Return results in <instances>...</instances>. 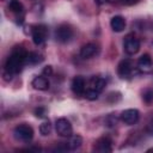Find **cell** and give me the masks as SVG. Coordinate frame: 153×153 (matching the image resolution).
Here are the masks:
<instances>
[{"label":"cell","mask_w":153,"mask_h":153,"mask_svg":"<svg viewBox=\"0 0 153 153\" xmlns=\"http://www.w3.org/2000/svg\"><path fill=\"white\" fill-rule=\"evenodd\" d=\"M133 62L130 59H124L122 60L118 66H117V74L121 79H128L133 74Z\"/></svg>","instance_id":"8"},{"label":"cell","mask_w":153,"mask_h":153,"mask_svg":"<svg viewBox=\"0 0 153 153\" xmlns=\"http://www.w3.org/2000/svg\"><path fill=\"white\" fill-rule=\"evenodd\" d=\"M106 99H108V102L111 103V104L117 103V102L121 100V93H120V92H111V93H109V96H108Z\"/></svg>","instance_id":"21"},{"label":"cell","mask_w":153,"mask_h":153,"mask_svg":"<svg viewBox=\"0 0 153 153\" xmlns=\"http://www.w3.org/2000/svg\"><path fill=\"white\" fill-rule=\"evenodd\" d=\"M98 53V47L94 43H87L81 47L80 49V56L81 59H91Z\"/></svg>","instance_id":"13"},{"label":"cell","mask_w":153,"mask_h":153,"mask_svg":"<svg viewBox=\"0 0 153 153\" xmlns=\"http://www.w3.org/2000/svg\"><path fill=\"white\" fill-rule=\"evenodd\" d=\"M35 115H36L37 117H44V115H45V109H44V108H37V109L35 110Z\"/></svg>","instance_id":"22"},{"label":"cell","mask_w":153,"mask_h":153,"mask_svg":"<svg viewBox=\"0 0 153 153\" xmlns=\"http://www.w3.org/2000/svg\"><path fill=\"white\" fill-rule=\"evenodd\" d=\"M72 91L76 96H84L86 91V81L82 76L76 75L72 80Z\"/></svg>","instance_id":"11"},{"label":"cell","mask_w":153,"mask_h":153,"mask_svg":"<svg viewBox=\"0 0 153 153\" xmlns=\"http://www.w3.org/2000/svg\"><path fill=\"white\" fill-rule=\"evenodd\" d=\"M31 36H32V41H33V43L36 45L42 44L47 39V37H48V29H47V26L42 25V24L33 26L32 30H31Z\"/></svg>","instance_id":"6"},{"label":"cell","mask_w":153,"mask_h":153,"mask_svg":"<svg viewBox=\"0 0 153 153\" xmlns=\"http://www.w3.org/2000/svg\"><path fill=\"white\" fill-rule=\"evenodd\" d=\"M94 1H97L98 4H102V1H100V0H94Z\"/></svg>","instance_id":"27"},{"label":"cell","mask_w":153,"mask_h":153,"mask_svg":"<svg viewBox=\"0 0 153 153\" xmlns=\"http://www.w3.org/2000/svg\"><path fill=\"white\" fill-rule=\"evenodd\" d=\"M50 131H51V124H50V122H49V121H44V122L39 126V133H41L42 135L47 136V135L50 134Z\"/></svg>","instance_id":"19"},{"label":"cell","mask_w":153,"mask_h":153,"mask_svg":"<svg viewBox=\"0 0 153 153\" xmlns=\"http://www.w3.org/2000/svg\"><path fill=\"white\" fill-rule=\"evenodd\" d=\"M43 56L39 54V53H36V51H31V53H27V57H26V63L29 65H38L43 61Z\"/></svg>","instance_id":"17"},{"label":"cell","mask_w":153,"mask_h":153,"mask_svg":"<svg viewBox=\"0 0 153 153\" xmlns=\"http://www.w3.org/2000/svg\"><path fill=\"white\" fill-rule=\"evenodd\" d=\"M111 143L112 141L104 136V137H100L97 140L96 145H94V151L97 152H100V153H106V152H111L112 151V147H111Z\"/></svg>","instance_id":"12"},{"label":"cell","mask_w":153,"mask_h":153,"mask_svg":"<svg viewBox=\"0 0 153 153\" xmlns=\"http://www.w3.org/2000/svg\"><path fill=\"white\" fill-rule=\"evenodd\" d=\"M73 37V29L68 24H61L55 31V38L60 43H67Z\"/></svg>","instance_id":"4"},{"label":"cell","mask_w":153,"mask_h":153,"mask_svg":"<svg viewBox=\"0 0 153 153\" xmlns=\"http://www.w3.org/2000/svg\"><path fill=\"white\" fill-rule=\"evenodd\" d=\"M139 117H140V112L136 109H127V110L122 111L121 115H120L121 121L124 122V124H128V126L135 124L139 121Z\"/></svg>","instance_id":"9"},{"label":"cell","mask_w":153,"mask_h":153,"mask_svg":"<svg viewBox=\"0 0 153 153\" xmlns=\"http://www.w3.org/2000/svg\"><path fill=\"white\" fill-rule=\"evenodd\" d=\"M8 8L14 13H22L24 11V6L19 0H10Z\"/></svg>","instance_id":"18"},{"label":"cell","mask_w":153,"mask_h":153,"mask_svg":"<svg viewBox=\"0 0 153 153\" xmlns=\"http://www.w3.org/2000/svg\"><path fill=\"white\" fill-rule=\"evenodd\" d=\"M81 143H82V137L80 135H71L68 142L66 143V147L69 151H74L76 148H79L81 146Z\"/></svg>","instance_id":"16"},{"label":"cell","mask_w":153,"mask_h":153,"mask_svg":"<svg viewBox=\"0 0 153 153\" xmlns=\"http://www.w3.org/2000/svg\"><path fill=\"white\" fill-rule=\"evenodd\" d=\"M55 128H56V133L60 136L69 137L73 134V127H72L71 122L67 118H65V117H61V118L56 120Z\"/></svg>","instance_id":"5"},{"label":"cell","mask_w":153,"mask_h":153,"mask_svg":"<svg viewBox=\"0 0 153 153\" xmlns=\"http://www.w3.org/2000/svg\"><path fill=\"white\" fill-rule=\"evenodd\" d=\"M51 73H53V69H51L50 66H47V67L43 69V74H44V75H50Z\"/></svg>","instance_id":"23"},{"label":"cell","mask_w":153,"mask_h":153,"mask_svg":"<svg viewBox=\"0 0 153 153\" xmlns=\"http://www.w3.org/2000/svg\"><path fill=\"white\" fill-rule=\"evenodd\" d=\"M148 131H149V134L153 136V122L149 123V126H148Z\"/></svg>","instance_id":"25"},{"label":"cell","mask_w":153,"mask_h":153,"mask_svg":"<svg viewBox=\"0 0 153 153\" xmlns=\"http://www.w3.org/2000/svg\"><path fill=\"white\" fill-rule=\"evenodd\" d=\"M137 68L142 73H151L153 71V60L148 54H143L137 60Z\"/></svg>","instance_id":"10"},{"label":"cell","mask_w":153,"mask_h":153,"mask_svg":"<svg viewBox=\"0 0 153 153\" xmlns=\"http://www.w3.org/2000/svg\"><path fill=\"white\" fill-rule=\"evenodd\" d=\"M13 135L18 141L29 142L33 137V129L31 128V126H29L26 123H23V124H19L14 128Z\"/></svg>","instance_id":"3"},{"label":"cell","mask_w":153,"mask_h":153,"mask_svg":"<svg viewBox=\"0 0 153 153\" xmlns=\"http://www.w3.org/2000/svg\"><path fill=\"white\" fill-rule=\"evenodd\" d=\"M110 26L115 32H121L126 29V19L122 16H115L110 20Z\"/></svg>","instance_id":"14"},{"label":"cell","mask_w":153,"mask_h":153,"mask_svg":"<svg viewBox=\"0 0 153 153\" xmlns=\"http://www.w3.org/2000/svg\"><path fill=\"white\" fill-rule=\"evenodd\" d=\"M26 57H27V53L26 50H24L22 47H16L11 55L8 56V59L6 60L5 63V72L14 75L17 73H19L24 65L26 63Z\"/></svg>","instance_id":"1"},{"label":"cell","mask_w":153,"mask_h":153,"mask_svg":"<svg viewBox=\"0 0 153 153\" xmlns=\"http://www.w3.org/2000/svg\"><path fill=\"white\" fill-rule=\"evenodd\" d=\"M32 86L36 90L45 91L49 88V80L45 78V75H38L32 80Z\"/></svg>","instance_id":"15"},{"label":"cell","mask_w":153,"mask_h":153,"mask_svg":"<svg viewBox=\"0 0 153 153\" xmlns=\"http://www.w3.org/2000/svg\"><path fill=\"white\" fill-rule=\"evenodd\" d=\"M124 51L128 55H135L140 50V41L134 36V35H128L124 38Z\"/></svg>","instance_id":"7"},{"label":"cell","mask_w":153,"mask_h":153,"mask_svg":"<svg viewBox=\"0 0 153 153\" xmlns=\"http://www.w3.org/2000/svg\"><path fill=\"white\" fill-rule=\"evenodd\" d=\"M142 99H143V102L146 104H148V105L152 104L153 103V90L152 88L145 90L143 93H142Z\"/></svg>","instance_id":"20"},{"label":"cell","mask_w":153,"mask_h":153,"mask_svg":"<svg viewBox=\"0 0 153 153\" xmlns=\"http://www.w3.org/2000/svg\"><path fill=\"white\" fill-rule=\"evenodd\" d=\"M105 85H106V81L102 76H92L90 81L86 84V91L84 96L90 100H94L102 93Z\"/></svg>","instance_id":"2"},{"label":"cell","mask_w":153,"mask_h":153,"mask_svg":"<svg viewBox=\"0 0 153 153\" xmlns=\"http://www.w3.org/2000/svg\"><path fill=\"white\" fill-rule=\"evenodd\" d=\"M147 152H153V148H149V149H147Z\"/></svg>","instance_id":"26"},{"label":"cell","mask_w":153,"mask_h":153,"mask_svg":"<svg viewBox=\"0 0 153 153\" xmlns=\"http://www.w3.org/2000/svg\"><path fill=\"white\" fill-rule=\"evenodd\" d=\"M122 1V4H124V5H134V4H136L137 2V0H121Z\"/></svg>","instance_id":"24"}]
</instances>
